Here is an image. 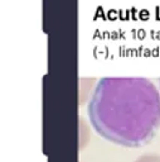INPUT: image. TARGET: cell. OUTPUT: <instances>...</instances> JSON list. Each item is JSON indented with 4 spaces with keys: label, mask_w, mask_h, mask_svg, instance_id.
Masks as SVG:
<instances>
[{
    "label": "cell",
    "mask_w": 160,
    "mask_h": 162,
    "mask_svg": "<svg viewBox=\"0 0 160 162\" xmlns=\"http://www.w3.org/2000/svg\"><path fill=\"white\" fill-rule=\"evenodd\" d=\"M87 112L92 127L105 139L124 147H143L160 128V93L144 77H103Z\"/></svg>",
    "instance_id": "6da1fadb"
}]
</instances>
